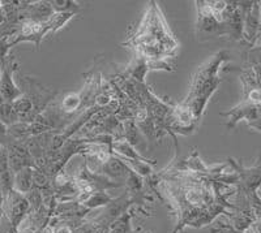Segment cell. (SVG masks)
Returning <instances> with one entry per match:
<instances>
[{"label": "cell", "instance_id": "6da1fadb", "mask_svg": "<svg viewBox=\"0 0 261 233\" xmlns=\"http://www.w3.org/2000/svg\"><path fill=\"white\" fill-rule=\"evenodd\" d=\"M222 173V172H221ZM220 173H195L165 168L146 177L148 189L158 193L161 201L169 202L176 215L172 233H180L186 227L201 228L220 215L241 211L228 202L237 194V186L226 185L217 180Z\"/></svg>", "mask_w": 261, "mask_h": 233}, {"label": "cell", "instance_id": "7a4b0ae2", "mask_svg": "<svg viewBox=\"0 0 261 233\" xmlns=\"http://www.w3.org/2000/svg\"><path fill=\"white\" fill-rule=\"evenodd\" d=\"M122 46L132 48L137 56L151 62L175 59L179 50L178 39L155 2L148 4L143 20Z\"/></svg>", "mask_w": 261, "mask_h": 233}, {"label": "cell", "instance_id": "3957f363", "mask_svg": "<svg viewBox=\"0 0 261 233\" xmlns=\"http://www.w3.org/2000/svg\"><path fill=\"white\" fill-rule=\"evenodd\" d=\"M228 60V53L226 51L217 52L206 63L200 67L191 78L188 95L183 102L178 103L180 108L187 111L191 115L196 125H199L202 115L205 112V107L209 102L212 95L220 86L222 80L218 76L221 67Z\"/></svg>", "mask_w": 261, "mask_h": 233}, {"label": "cell", "instance_id": "277c9868", "mask_svg": "<svg viewBox=\"0 0 261 233\" xmlns=\"http://www.w3.org/2000/svg\"><path fill=\"white\" fill-rule=\"evenodd\" d=\"M243 12V41L252 47L257 46L260 38V3L258 2H238Z\"/></svg>", "mask_w": 261, "mask_h": 233}, {"label": "cell", "instance_id": "5b68a950", "mask_svg": "<svg viewBox=\"0 0 261 233\" xmlns=\"http://www.w3.org/2000/svg\"><path fill=\"white\" fill-rule=\"evenodd\" d=\"M22 83L25 88L22 90V94H25L30 99L36 116L41 115L50 106V102L57 97V92L43 88L36 78L22 77Z\"/></svg>", "mask_w": 261, "mask_h": 233}, {"label": "cell", "instance_id": "8992f818", "mask_svg": "<svg viewBox=\"0 0 261 233\" xmlns=\"http://www.w3.org/2000/svg\"><path fill=\"white\" fill-rule=\"evenodd\" d=\"M2 211H3V215L6 216L7 220L11 223V225L17 230L21 221L24 220L28 214H29L30 207L25 195L20 194V193L12 189L4 197Z\"/></svg>", "mask_w": 261, "mask_h": 233}, {"label": "cell", "instance_id": "52a82bcc", "mask_svg": "<svg viewBox=\"0 0 261 233\" xmlns=\"http://www.w3.org/2000/svg\"><path fill=\"white\" fill-rule=\"evenodd\" d=\"M18 63L15 56H7L3 62V72L0 77V95L4 99V102L12 103L18 97H21L22 90L16 85L13 80V74L17 71Z\"/></svg>", "mask_w": 261, "mask_h": 233}, {"label": "cell", "instance_id": "ba28073f", "mask_svg": "<svg viewBox=\"0 0 261 233\" xmlns=\"http://www.w3.org/2000/svg\"><path fill=\"white\" fill-rule=\"evenodd\" d=\"M221 115L228 118V129L234 128L239 120L246 119L248 121L249 127L255 128L257 132L260 130V106H253V104L248 103V102L242 101L234 108H231L227 112H222Z\"/></svg>", "mask_w": 261, "mask_h": 233}, {"label": "cell", "instance_id": "9c48e42d", "mask_svg": "<svg viewBox=\"0 0 261 233\" xmlns=\"http://www.w3.org/2000/svg\"><path fill=\"white\" fill-rule=\"evenodd\" d=\"M197 6V34L211 37H223L222 25L217 22L209 8V2H196Z\"/></svg>", "mask_w": 261, "mask_h": 233}, {"label": "cell", "instance_id": "30bf717a", "mask_svg": "<svg viewBox=\"0 0 261 233\" xmlns=\"http://www.w3.org/2000/svg\"><path fill=\"white\" fill-rule=\"evenodd\" d=\"M7 157H8V164L9 168L12 169L13 173H16L17 171L22 168H27V167H32V168H36V163L34 159L32 158V155L29 154V151L27 150L21 142H15V143H11L9 146H7Z\"/></svg>", "mask_w": 261, "mask_h": 233}, {"label": "cell", "instance_id": "8fae6325", "mask_svg": "<svg viewBox=\"0 0 261 233\" xmlns=\"http://www.w3.org/2000/svg\"><path fill=\"white\" fill-rule=\"evenodd\" d=\"M128 173H129V168H128L122 160L119 159V158L114 157V155H111L110 159L102 164L101 174L102 176L107 177L109 180L114 181V183L124 185L125 180H127L128 177Z\"/></svg>", "mask_w": 261, "mask_h": 233}, {"label": "cell", "instance_id": "7c38bea8", "mask_svg": "<svg viewBox=\"0 0 261 233\" xmlns=\"http://www.w3.org/2000/svg\"><path fill=\"white\" fill-rule=\"evenodd\" d=\"M123 124V139L129 143L132 148L140 154H143L148 149V141L143 136V133L140 132L139 128L136 127L134 120H125Z\"/></svg>", "mask_w": 261, "mask_h": 233}, {"label": "cell", "instance_id": "4fadbf2b", "mask_svg": "<svg viewBox=\"0 0 261 233\" xmlns=\"http://www.w3.org/2000/svg\"><path fill=\"white\" fill-rule=\"evenodd\" d=\"M111 153H113V155H115V157L118 158H124V159L130 160H140V162L150 163V164L153 165L155 164L154 160L149 159L145 155H143V154H140L139 151L135 150L125 139L114 141L113 143H111Z\"/></svg>", "mask_w": 261, "mask_h": 233}, {"label": "cell", "instance_id": "5bb4252c", "mask_svg": "<svg viewBox=\"0 0 261 233\" xmlns=\"http://www.w3.org/2000/svg\"><path fill=\"white\" fill-rule=\"evenodd\" d=\"M0 189L4 197L13 189V172L9 168L6 148H0Z\"/></svg>", "mask_w": 261, "mask_h": 233}, {"label": "cell", "instance_id": "9a60e30c", "mask_svg": "<svg viewBox=\"0 0 261 233\" xmlns=\"http://www.w3.org/2000/svg\"><path fill=\"white\" fill-rule=\"evenodd\" d=\"M113 199V195L109 194L106 190H98V192H93L86 195V198L80 205L92 211V210H97L99 207H105L106 205L110 203Z\"/></svg>", "mask_w": 261, "mask_h": 233}, {"label": "cell", "instance_id": "2e32d148", "mask_svg": "<svg viewBox=\"0 0 261 233\" xmlns=\"http://www.w3.org/2000/svg\"><path fill=\"white\" fill-rule=\"evenodd\" d=\"M32 167H27L13 173V190L20 194H27L32 190Z\"/></svg>", "mask_w": 261, "mask_h": 233}, {"label": "cell", "instance_id": "e0dca14e", "mask_svg": "<svg viewBox=\"0 0 261 233\" xmlns=\"http://www.w3.org/2000/svg\"><path fill=\"white\" fill-rule=\"evenodd\" d=\"M132 216H134V214H132V211H130V209H128L125 213H123L122 215L119 216V218H116L115 220L111 223L109 227H107L106 232L105 233H130L134 232V227H132V223H130V220H132Z\"/></svg>", "mask_w": 261, "mask_h": 233}, {"label": "cell", "instance_id": "ac0fdd59", "mask_svg": "<svg viewBox=\"0 0 261 233\" xmlns=\"http://www.w3.org/2000/svg\"><path fill=\"white\" fill-rule=\"evenodd\" d=\"M50 6L54 13H72L76 16L83 11L77 2H71V0H51Z\"/></svg>", "mask_w": 261, "mask_h": 233}, {"label": "cell", "instance_id": "d6986e66", "mask_svg": "<svg viewBox=\"0 0 261 233\" xmlns=\"http://www.w3.org/2000/svg\"><path fill=\"white\" fill-rule=\"evenodd\" d=\"M0 121L3 124H6L7 127H11V125L16 124V123H20L17 115L15 112V109L12 107V103L3 102V104L0 106Z\"/></svg>", "mask_w": 261, "mask_h": 233}, {"label": "cell", "instance_id": "ffe728a7", "mask_svg": "<svg viewBox=\"0 0 261 233\" xmlns=\"http://www.w3.org/2000/svg\"><path fill=\"white\" fill-rule=\"evenodd\" d=\"M71 233H105L102 228L98 227L97 224L92 221H84L83 224L74 228Z\"/></svg>", "mask_w": 261, "mask_h": 233}, {"label": "cell", "instance_id": "44dd1931", "mask_svg": "<svg viewBox=\"0 0 261 233\" xmlns=\"http://www.w3.org/2000/svg\"><path fill=\"white\" fill-rule=\"evenodd\" d=\"M11 143H13V141L8 136V127L0 121V148H7Z\"/></svg>", "mask_w": 261, "mask_h": 233}, {"label": "cell", "instance_id": "7402d4cb", "mask_svg": "<svg viewBox=\"0 0 261 233\" xmlns=\"http://www.w3.org/2000/svg\"><path fill=\"white\" fill-rule=\"evenodd\" d=\"M11 50V44H9V37L4 36L0 38V63L3 62Z\"/></svg>", "mask_w": 261, "mask_h": 233}, {"label": "cell", "instance_id": "603a6c76", "mask_svg": "<svg viewBox=\"0 0 261 233\" xmlns=\"http://www.w3.org/2000/svg\"><path fill=\"white\" fill-rule=\"evenodd\" d=\"M41 233H55V232H54V227H53V225H50L47 223V224H46L45 227H43L41 229Z\"/></svg>", "mask_w": 261, "mask_h": 233}, {"label": "cell", "instance_id": "cb8c5ba5", "mask_svg": "<svg viewBox=\"0 0 261 233\" xmlns=\"http://www.w3.org/2000/svg\"><path fill=\"white\" fill-rule=\"evenodd\" d=\"M3 203H4V194L3 192H2V189H0V210H2V207H3Z\"/></svg>", "mask_w": 261, "mask_h": 233}, {"label": "cell", "instance_id": "d4e9b609", "mask_svg": "<svg viewBox=\"0 0 261 233\" xmlns=\"http://www.w3.org/2000/svg\"><path fill=\"white\" fill-rule=\"evenodd\" d=\"M4 62V60H3ZM3 62L0 63V77H2V72H3Z\"/></svg>", "mask_w": 261, "mask_h": 233}, {"label": "cell", "instance_id": "484cf974", "mask_svg": "<svg viewBox=\"0 0 261 233\" xmlns=\"http://www.w3.org/2000/svg\"><path fill=\"white\" fill-rule=\"evenodd\" d=\"M2 219H3V211L0 210V221H2Z\"/></svg>", "mask_w": 261, "mask_h": 233}, {"label": "cell", "instance_id": "4316f807", "mask_svg": "<svg viewBox=\"0 0 261 233\" xmlns=\"http://www.w3.org/2000/svg\"><path fill=\"white\" fill-rule=\"evenodd\" d=\"M3 102H4V99H3V98H2V95H0V106L3 104Z\"/></svg>", "mask_w": 261, "mask_h": 233}, {"label": "cell", "instance_id": "83f0119b", "mask_svg": "<svg viewBox=\"0 0 261 233\" xmlns=\"http://www.w3.org/2000/svg\"><path fill=\"white\" fill-rule=\"evenodd\" d=\"M130 233H137L136 230H134V232H130ZM145 233H151V232H145Z\"/></svg>", "mask_w": 261, "mask_h": 233}]
</instances>
